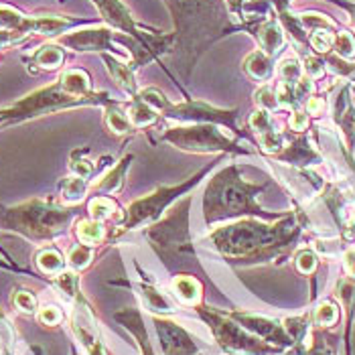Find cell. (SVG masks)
<instances>
[{
    "label": "cell",
    "mask_w": 355,
    "mask_h": 355,
    "mask_svg": "<svg viewBox=\"0 0 355 355\" xmlns=\"http://www.w3.org/2000/svg\"><path fill=\"white\" fill-rule=\"evenodd\" d=\"M69 219H71V211L41 199H33L8 209L0 207V227L23 234L25 238L35 242L57 238L59 234L65 232Z\"/></svg>",
    "instance_id": "obj_1"
},
{
    "label": "cell",
    "mask_w": 355,
    "mask_h": 355,
    "mask_svg": "<svg viewBox=\"0 0 355 355\" xmlns=\"http://www.w3.org/2000/svg\"><path fill=\"white\" fill-rule=\"evenodd\" d=\"M59 45L78 53H110L112 31L106 27L78 28L59 37Z\"/></svg>",
    "instance_id": "obj_2"
},
{
    "label": "cell",
    "mask_w": 355,
    "mask_h": 355,
    "mask_svg": "<svg viewBox=\"0 0 355 355\" xmlns=\"http://www.w3.org/2000/svg\"><path fill=\"white\" fill-rule=\"evenodd\" d=\"M71 331L76 333L78 341L82 343L87 355H106L102 339L98 335V327L94 321V315L89 311V306L83 301H76V309L71 313Z\"/></svg>",
    "instance_id": "obj_3"
},
{
    "label": "cell",
    "mask_w": 355,
    "mask_h": 355,
    "mask_svg": "<svg viewBox=\"0 0 355 355\" xmlns=\"http://www.w3.org/2000/svg\"><path fill=\"white\" fill-rule=\"evenodd\" d=\"M85 21H78L71 17L63 15H37V17H27L23 23V35H45V37H61L67 31L82 25Z\"/></svg>",
    "instance_id": "obj_4"
},
{
    "label": "cell",
    "mask_w": 355,
    "mask_h": 355,
    "mask_svg": "<svg viewBox=\"0 0 355 355\" xmlns=\"http://www.w3.org/2000/svg\"><path fill=\"white\" fill-rule=\"evenodd\" d=\"M57 82L61 83V87H63L69 96L82 100L83 104H98V102H100V100H98L100 96L92 92V78H89V73H87L85 69H80V67L65 69Z\"/></svg>",
    "instance_id": "obj_5"
},
{
    "label": "cell",
    "mask_w": 355,
    "mask_h": 355,
    "mask_svg": "<svg viewBox=\"0 0 355 355\" xmlns=\"http://www.w3.org/2000/svg\"><path fill=\"white\" fill-rule=\"evenodd\" d=\"M211 329H216L219 335V341L232 349V352H246V354H266L268 349L258 345L254 339H250L246 335H242L234 323H227V321H211Z\"/></svg>",
    "instance_id": "obj_6"
},
{
    "label": "cell",
    "mask_w": 355,
    "mask_h": 355,
    "mask_svg": "<svg viewBox=\"0 0 355 355\" xmlns=\"http://www.w3.org/2000/svg\"><path fill=\"white\" fill-rule=\"evenodd\" d=\"M92 2L96 4V8L100 10L102 19L108 25H112L114 28H120L124 33H130V35H138L130 10L120 0H92Z\"/></svg>",
    "instance_id": "obj_7"
},
{
    "label": "cell",
    "mask_w": 355,
    "mask_h": 355,
    "mask_svg": "<svg viewBox=\"0 0 355 355\" xmlns=\"http://www.w3.org/2000/svg\"><path fill=\"white\" fill-rule=\"evenodd\" d=\"M157 325H159V333L163 339V349L166 352V355L195 354V345L181 329L175 327L173 323H166V321H157Z\"/></svg>",
    "instance_id": "obj_8"
},
{
    "label": "cell",
    "mask_w": 355,
    "mask_h": 355,
    "mask_svg": "<svg viewBox=\"0 0 355 355\" xmlns=\"http://www.w3.org/2000/svg\"><path fill=\"white\" fill-rule=\"evenodd\" d=\"M65 63V49L59 43H45L28 57V67L41 71H55Z\"/></svg>",
    "instance_id": "obj_9"
},
{
    "label": "cell",
    "mask_w": 355,
    "mask_h": 355,
    "mask_svg": "<svg viewBox=\"0 0 355 355\" xmlns=\"http://www.w3.org/2000/svg\"><path fill=\"white\" fill-rule=\"evenodd\" d=\"M102 59L106 63V69H108L110 78L116 82V85L126 92L128 96H137V80H135V73H132V67L122 63L116 55L112 53H102Z\"/></svg>",
    "instance_id": "obj_10"
},
{
    "label": "cell",
    "mask_w": 355,
    "mask_h": 355,
    "mask_svg": "<svg viewBox=\"0 0 355 355\" xmlns=\"http://www.w3.org/2000/svg\"><path fill=\"white\" fill-rule=\"evenodd\" d=\"M256 37H258V43H260L262 51L266 55H270V57L284 47V33H282V28L278 27V23H274V21H268V23L260 25Z\"/></svg>",
    "instance_id": "obj_11"
},
{
    "label": "cell",
    "mask_w": 355,
    "mask_h": 355,
    "mask_svg": "<svg viewBox=\"0 0 355 355\" xmlns=\"http://www.w3.org/2000/svg\"><path fill=\"white\" fill-rule=\"evenodd\" d=\"M65 260H67V258H63V254H61L57 248L51 246L39 250L37 256H35L37 268L43 274H47V276H53V278L57 274H61L65 270Z\"/></svg>",
    "instance_id": "obj_12"
},
{
    "label": "cell",
    "mask_w": 355,
    "mask_h": 355,
    "mask_svg": "<svg viewBox=\"0 0 355 355\" xmlns=\"http://www.w3.org/2000/svg\"><path fill=\"white\" fill-rule=\"evenodd\" d=\"M53 288L59 293V297L67 302H76L80 299V276L76 270L65 268L61 274L53 278Z\"/></svg>",
    "instance_id": "obj_13"
},
{
    "label": "cell",
    "mask_w": 355,
    "mask_h": 355,
    "mask_svg": "<svg viewBox=\"0 0 355 355\" xmlns=\"http://www.w3.org/2000/svg\"><path fill=\"white\" fill-rule=\"evenodd\" d=\"M244 71L254 80H268L272 76V59L270 55H266L262 49L260 51H252L244 59Z\"/></svg>",
    "instance_id": "obj_14"
},
{
    "label": "cell",
    "mask_w": 355,
    "mask_h": 355,
    "mask_svg": "<svg viewBox=\"0 0 355 355\" xmlns=\"http://www.w3.org/2000/svg\"><path fill=\"white\" fill-rule=\"evenodd\" d=\"M171 286L183 304H197L201 299V284L191 276H175Z\"/></svg>",
    "instance_id": "obj_15"
},
{
    "label": "cell",
    "mask_w": 355,
    "mask_h": 355,
    "mask_svg": "<svg viewBox=\"0 0 355 355\" xmlns=\"http://www.w3.org/2000/svg\"><path fill=\"white\" fill-rule=\"evenodd\" d=\"M85 193H87V183H85V179L78 177V175L65 177L59 183V197L65 205H76V203L83 201Z\"/></svg>",
    "instance_id": "obj_16"
},
{
    "label": "cell",
    "mask_w": 355,
    "mask_h": 355,
    "mask_svg": "<svg viewBox=\"0 0 355 355\" xmlns=\"http://www.w3.org/2000/svg\"><path fill=\"white\" fill-rule=\"evenodd\" d=\"M104 225L102 221H96V219H80L76 223V236L80 240V244H85V246H98L102 240H104Z\"/></svg>",
    "instance_id": "obj_17"
},
{
    "label": "cell",
    "mask_w": 355,
    "mask_h": 355,
    "mask_svg": "<svg viewBox=\"0 0 355 355\" xmlns=\"http://www.w3.org/2000/svg\"><path fill=\"white\" fill-rule=\"evenodd\" d=\"M157 112H159V110H155L153 106H148L144 100L137 98V100L130 104V108H128L126 114H128L132 126L142 128V126H148V124H153V122L157 120Z\"/></svg>",
    "instance_id": "obj_18"
},
{
    "label": "cell",
    "mask_w": 355,
    "mask_h": 355,
    "mask_svg": "<svg viewBox=\"0 0 355 355\" xmlns=\"http://www.w3.org/2000/svg\"><path fill=\"white\" fill-rule=\"evenodd\" d=\"M87 211H89V218L96 219V221H106V219L118 218V205L110 199V197H94L87 205Z\"/></svg>",
    "instance_id": "obj_19"
},
{
    "label": "cell",
    "mask_w": 355,
    "mask_h": 355,
    "mask_svg": "<svg viewBox=\"0 0 355 355\" xmlns=\"http://www.w3.org/2000/svg\"><path fill=\"white\" fill-rule=\"evenodd\" d=\"M25 19H27V15H23L19 8L8 6V4H0V31H10V33L23 35Z\"/></svg>",
    "instance_id": "obj_20"
},
{
    "label": "cell",
    "mask_w": 355,
    "mask_h": 355,
    "mask_svg": "<svg viewBox=\"0 0 355 355\" xmlns=\"http://www.w3.org/2000/svg\"><path fill=\"white\" fill-rule=\"evenodd\" d=\"M104 120H106V126L110 128V132H114V135H118V137L128 135V132L132 130V122H130L128 114L122 112L120 108H116V106H112V108L106 110Z\"/></svg>",
    "instance_id": "obj_21"
},
{
    "label": "cell",
    "mask_w": 355,
    "mask_h": 355,
    "mask_svg": "<svg viewBox=\"0 0 355 355\" xmlns=\"http://www.w3.org/2000/svg\"><path fill=\"white\" fill-rule=\"evenodd\" d=\"M94 260V250L92 246H85V244H76V246L69 248L67 252V264L71 270L80 272L83 268H87Z\"/></svg>",
    "instance_id": "obj_22"
},
{
    "label": "cell",
    "mask_w": 355,
    "mask_h": 355,
    "mask_svg": "<svg viewBox=\"0 0 355 355\" xmlns=\"http://www.w3.org/2000/svg\"><path fill=\"white\" fill-rule=\"evenodd\" d=\"M278 76L280 83H288V85H297L302 80V67L297 57H284L278 63Z\"/></svg>",
    "instance_id": "obj_23"
},
{
    "label": "cell",
    "mask_w": 355,
    "mask_h": 355,
    "mask_svg": "<svg viewBox=\"0 0 355 355\" xmlns=\"http://www.w3.org/2000/svg\"><path fill=\"white\" fill-rule=\"evenodd\" d=\"M12 304L19 313H25V315H37V311H39L37 297L27 288H17L12 293Z\"/></svg>",
    "instance_id": "obj_24"
},
{
    "label": "cell",
    "mask_w": 355,
    "mask_h": 355,
    "mask_svg": "<svg viewBox=\"0 0 355 355\" xmlns=\"http://www.w3.org/2000/svg\"><path fill=\"white\" fill-rule=\"evenodd\" d=\"M339 321V306L333 301H323L315 309V323L321 327H331Z\"/></svg>",
    "instance_id": "obj_25"
},
{
    "label": "cell",
    "mask_w": 355,
    "mask_h": 355,
    "mask_svg": "<svg viewBox=\"0 0 355 355\" xmlns=\"http://www.w3.org/2000/svg\"><path fill=\"white\" fill-rule=\"evenodd\" d=\"M130 159H126V161H122V163L118 164L114 171H110L108 175L100 181V183H96L94 187L96 189H100V191H108L114 193L120 189V185H122V173H124V168H126V163H128Z\"/></svg>",
    "instance_id": "obj_26"
},
{
    "label": "cell",
    "mask_w": 355,
    "mask_h": 355,
    "mask_svg": "<svg viewBox=\"0 0 355 355\" xmlns=\"http://www.w3.org/2000/svg\"><path fill=\"white\" fill-rule=\"evenodd\" d=\"M333 49L341 55L343 59H352V57H355L354 35H352V33H347V31H343V33H337V35H335Z\"/></svg>",
    "instance_id": "obj_27"
},
{
    "label": "cell",
    "mask_w": 355,
    "mask_h": 355,
    "mask_svg": "<svg viewBox=\"0 0 355 355\" xmlns=\"http://www.w3.org/2000/svg\"><path fill=\"white\" fill-rule=\"evenodd\" d=\"M333 43H335V35L329 31V28H317L313 31L311 35V45L313 49H317L319 53H327L333 49Z\"/></svg>",
    "instance_id": "obj_28"
},
{
    "label": "cell",
    "mask_w": 355,
    "mask_h": 355,
    "mask_svg": "<svg viewBox=\"0 0 355 355\" xmlns=\"http://www.w3.org/2000/svg\"><path fill=\"white\" fill-rule=\"evenodd\" d=\"M37 319H39V323H43V325L55 327V325H59V323L63 321V311H61L59 306H55V304H43V306H39V311H37Z\"/></svg>",
    "instance_id": "obj_29"
},
{
    "label": "cell",
    "mask_w": 355,
    "mask_h": 355,
    "mask_svg": "<svg viewBox=\"0 0 355 355\" xmlns=\"http://www.w3.org/2000/svg\"><path fill=\"white\" fill-rule=\"evenodd\" d=\"M144 299L148 302V306H150V311H163V313H173L175 309H173V304L168 302V299L161 295L159 291H155V288H144Z\"/></svg>",
    "instance_id": "obj_30"
},
{
    "label": "cell",
    "mask_w": 355,
    "mask_h": 355,
    "mask_svg": "<svg viewBox=\"0 0 355 355\" xmlns=\"http://www.w3.org/2000/svg\"><path fill=\"white\" fill-rule=\"evenodd\" d=\"M250 126H252L254 130H258L260 135L272 130V118H270L268 110H256V112L252 114V118H250Z\"/></svg>",
    "instance_id": "obj_31"
},
{
    "label": "cell",
    "mask_w": 355,
    "mask_h": 355,
    "mask_svg": "<svg viewBox=\"0 0 355 355\" xmlns=\"http://www.w3.org/2000/svg\"><path fill=\"white\" fill-rule=\"evenodd\" d=\"M256 102H258L260 110L278 108V98H276V92H274L270 85H262L256 92Z\"/></svg>",
    "instance_id": "obj_32"
},
{
    "label": "cell",
    "mask_w": 355,
    "mask_h": 355,
    "mask_svg": "<svg viewBox=\"0 0 355 355\" xmlns=\"http://www.w3.org/2000/svg\"><path fill=\"white\" fill-rule=\"evenodd\" d=\"M317 254L315 252H311V250H302L301 254L297 256V268H299V272L302 274H313L315 272V268H317Z\"/></svg>",
    "instance_id": "obj_33"
},
{
    "label": "cell",
    "mask_w": 355,
    "mask_h": 355,
    "mask_svg": "<svg viewBox=\"0 0 355 355\" xmlns=\"http://www.w3.org/2000/svg\"><path fill=\"white\" fill-rule=\"evenodd\" d=\"M69 168H71L73 175H78V177H82V179H89L92 173H94V164L89 163V161H85V159H78V155L71 157Z\"/></svg>",
    "instance_id": "obj_34"
},
{
    "label": "cell",
    "mask_w": 355,
    "mask_h": 355,
    "mask_svg": "<svg viewBox=\"0 0 355 355\" xmlns=\"http://www.w3.org/2000/svg\"><path fill=\"white\" fill-rule=\"evenodd\" d=\"M304 71L311 80H319L325 73V63L317 57H306L304 59Z\"/></svg>",
    "instance_id": "obj_35"
},
{
    "label": "cell",
    "mask_w": 355,
    "mask_h": 355,
    "mask_svg": "<svg viewBox=\"0 0 355 355\" xmlns=\"http://www.w3.org/2000/svg\"><path fill=\"white\" fill-rule=\"evenodd\" d=\"M280 146H282V138H280L278 132L268 130V132H264V135H262V148H264V150H268V153H276Z\"/></svg>",
    "instance_id": "obj_36"
},
{
    "label": "cell",
    "mask_w": 355,
    "mask_h": 355,
    "mask_svg": "<svg viewBox=\"0 0 355 355\" xmlns=\"http://www.w3.org/2000/svg\"><path fill=\"white\" fill-rule=\"evenodd\" d=\"M291 126H293V130H306V126H309V116L306 114H302V112H293V116H291Z\"/></svg>",
    "instance_id": "obj_37"
},
{
    "label": "cell",
    "mask_w": 355,
    "mask_h": 355,
    "mask_svg": "<svg viewBox=\"0 0 355 355\" xmlns=\"http://www.w3.org/2000/svg\"><path fill=\"white\" fill-rule=\"evenodd\" d=\"M325 110H327V102H325L323 98H309V102H306V112H309V114L319 116V114H323Z\"/></svg>",
    "instance_id": "obj_38"
},
{
    "label": "cell",
    "mask_w": 355,
    "mask_h": 355,
    "mask_svg": "<svg viewBox=\"0 0 355 355\" xmlns=\"http://www.w3.org/2000/svg\"><path fill=\"white\" fill-rule=\"evenodd\" d=\"M343 266H345L347 274L355 278V248L347 250V252L343 254Z\"/></svg>",
    "instance_id": "obj_39"
},
{
    "label": "cell",
    "mask_w": 355,
    "mask_h": 355,
    "mask_svg": "<svg viewBox=\"0 0 355 355\" xmlns=\"http://www.w3.org/2000/svg\"><path fill=\"white\" fill-rule=\"evenodd\" d=\"M227 2H230V6H232L234 10H240V6H242L244 0H227Z\"/></svg>",
    "instance_id": "obj_40"
},
{
    "label": "cell",
    "mask_w": 355,
    "mask_h": 355,
    "mask_svg": "<svg viewBox=\"0 0 355 355\" xmlns=\"http://www.w3.org/2000/svg\"><path fill=\"white\" fill-rule=\"evenodd\" d=\"M0 268H8V270H12V268H15V270H19V268H17V266H12L10 262H2V260H0Z\"/></svg>",
    "instance_id": "obj_41"
},
{
    "label": "cell",
    "mask_w": 355,
    "mask_h": 355,
    "mask_svg": "<svg viewBox=\"0 0 355 355\" xmlns=\"http://www.w3.org/2000/svg\"><path fill=\"white\" fill-rule=\"evenodd\" d=\"M0 254L4 256V260H8V262H10V258H8V254H4V252H2V248H0Z\"/></svg>",
    "instance_id": "obj_42"
},
{
    "label": "cell",
    "mask_w": 355,
    "mask_h": 355,
    "mask_svg": "<svg viewBox=\"0 0 355 355\" xmlns=\"http://www.w3.org/2000/svg\"><path fill=\"white\" fill-rule=\"evenodd\" d=\"M354 19H355V8H354Z\"/></svg>",
    "instance_id": "obj_43"
},
{
    "label": "cell",
    "mask_w": 355,
    "mask_h": 355,
    "mask_svg": "<svg viewBox=\"0 0 355 355\" xmlns=\"http://www.w3.org/2000/svg\"><path fill=\"white\" fill-rule=\"evenodd\" d=\"M288 355H297V354H288Z\"/></svg>",
    "instance_id": "obj_44"
},
{
    "label": "cell",
    "mask_w": 355,
    "mask_h": 355,
    "mask_svg": "<svg viewBox=\"0 0 355 355\" xmlns=\"http://www.w3.org/2000/svg\"><path fill=\"white\" fill-rule=\"evenodd\" d=\"M59 2H63V0H59Z\"/></svg>",
    "instance_id": "obj_45"
}]
</instances>
